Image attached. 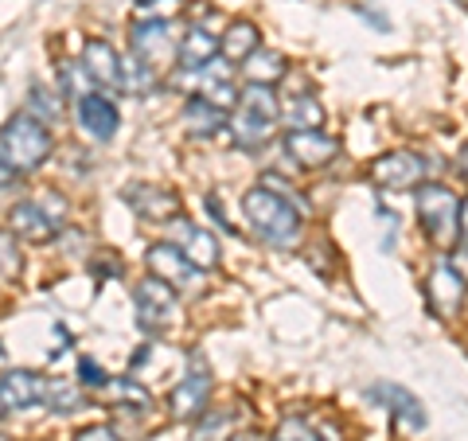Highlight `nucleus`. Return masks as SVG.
<instances>
[{
  "label": "nucleus",
  "instance_id": "obj_1",
  "mask_svg": "<svg viewBox=\"0 0 468 441\" xmlns=\"http://www.w3.org/2000/svg\"><path fill=\"white\" fill-rule=\"evenodd\" d=\"M242 211H246V219H250V227H254V234H258L261 242L282 246V250L297 242V234H301L297 203L285 199L282 192H273V188L258 184V188L246 192Z\"/></svg>",
  "mask_w": 468,
  "mask_h": 441
},
{
  "label": "nucleus",
  "instance_id": "obj_2",
  "mask_svg": "<svg viewBox=\"0 0 468 441\" xmlns=\"http://www.w3.org/2000/svg\"><path fill=\"white\" fill-rule=\"evenodd\" d=\"M277 122H282V102H277L273 86L250 82L239 94V106H234V117H230L234 145L246 153H258L277 134Z\"/></svg>",
  "mask_w": 468,
  "mask_h": 441
},
{
  "label": "nucleus",
  "instance_id": "obj_3",
  "mask_svg": "<svg viewBox=\"0 0 468 441\" xmlns=\"http://www.w3.org/2000/svg\"><path fill=\"white\" fill-rule=\"evenodd\" d=\"M48 156H51V134L32 113H16L0 125V160L16 176L36 172Z\"/></svg>",
  "mask_w": 468,
  "mask_h": 441
},
{
  "label": "nucleus",
  "instance_id": "obj_4",
  "mask_svg": "<svg viewBox=\"0 0 468 441\" xmlns=\"http://www.w3.org/2000/svg\"><path fill=\"white\" fill-rule=\"evenodd\" d=\"M418 215H421V227H426L430 239L452 250V242L461 239V199L452 188L445 184H421L418 188Z\"/></svg>",
  "mask_w": 468,
  "mask_h": 441
},
{
  "label": "nucleus",
  "instance_id": "obj_5",
  "mask_svg": "<svg viewBox=\"0 0 468 441\" xmlns=\"http://www.w3.org/2000/svg\"><path fill=\"white\" fill-rule=\"evenodd\" d=\"M207 399H211V371H207V360L199 356V351H192L187 356V371L184 379L172 387L168 394V410L172 418L180 422H192L199 414H207Z\"/></svg>",
  "mask_w": 468,
  "mask_h": 441
},
{
  "label": "nucleus",
  "instance_id": "obj_6",
  "mask_svg": "<svg viewBox=\"0 0 468 441\" xmlns=\"http://www.w3.org/2000/svg\"><path fill=\"white\" fill-rule=\"evenodd\" d=\"M144 262H149L153 277L168 282L176 293H187V297H196V293L203 289V270H196L192 262H187L172 242H156V246H149Z\"/></svg>",
  "mask_w": 468,
  "mask_h": 441
},
{
  "label": "nucleus",
  "instance_id": "obj_7",
  "mask_svg": "<svg viewBox=\"0 0 468 441\" xmlns=\"http://www.w3.org/2000/svg\"><path fill=\"white\" fill-rule=\"evenodd\" d=\"M168 242L180 250V254L192 262L196 270H215L218 266V242H215V234L211 231H203L199 223H192V219H184V215H176L168 219Z\"/></svg>",
  "mask_w": 468,
  "mask_h": 441
},
{
  "label": "nucleus",
  "instance_id": "obj_8",
  "mask_svg": "<svg viewBox=\"0 0 468 441\" xmlns=\"http://www.w3.org/2000/svg\"><path fill=\"white\" fill-rule=\"evenodd\" d=\"M137 301V325L144 332H165L176 320V289L160 277H144V282L133 289Z\"/></svg>",
  "mask_w": 468,
  "mask_h": 441
},
{
  "label": "nucleus",
  "instance_id": "obj_9",
  "mask_svg": "<svg viewBox=\"0 0 468 441\" xmlns=\"http://www.w3.org/2000/svg\"><path fill=\"white\" fill-rule=\"evenodd\" d=\"M133 55L149 70L172 67L176 55H180V43L172 39V24L168 20H141V24H133Z\"/></svg>",
  "mask_w": 468,
  "mask_h": 441
},
{
  "label": "nucleus",
  "instance_id": "obj_10",
  "mask_svg": "<svg viewBox=\"0 0 468 441\" xmlns=\"http://www.w3.org/2000/svg\"><path fill=\"white\" fill-rule=\"evenodd\" d=\"M421 176H426V160L414 153H387L371 165V180L387 192H406V188H418Z\"/></svg>",
  "mask_w": 468,
  "mask_h": 441
},
{
  "label": "nucleus",
  "instance_id": "obj_11",
  "mask_svg": "<svg viewBox=\"0 0 468 441\" xmlns=\"http://www.w3.org/2000/svg\"><path fill=\"white\" fill-rule=\"evenodd\" d=\"M464 293H468V282L461 277L457 266H449V262L433 266L430 285H426V297H430V308H433L437 317H457L461 305H464Z\"/></svg>",
  "mask_w": 468,
  "mask_h": 441
},
{
  "label": "nucleus",
  "instance_id": "obj_12",
  "mask_svg": "<svg viewBox=\"0 0 468 441\" xmlns=\"http://www.w3.org/2000/svg\"><path fill=\"white\" fill-rule=\"evenodd\" d=\"M8 231L16 239H27V242H51L58 234V219L48 215L43 203H32V199H20L16 208L8 211Z\"/></svg>",
  "mask_w": 468,
  "mask_h": 441
},
{
  "label": "nucleus",
  "instance_id": "obj_13",
  "mask_svg": "<svg viewBox=\"0 0 468 441\" xmlns=\"http://www.w3.org/2000/svg\"><path fill=\"white\" fill-rule=\"evenodd\" d=\"M285 149H289V156L297 160V165H304V168H324L328 160H335L340 145H335V137L320 134V129H289Z\"/></svg>",
  "mask_w": 468,
  "mask_h": 441
},
{
  "label": "nucleus",
  "instance_id": "obj_14",
  "mask_svg": "<svg viewBox=\"0 0 468 441\" xmlns=\"http://www.w3.org/2000/svg\"><path fill=\"white\" fill-rule=\"evenodd\" d=\"M125 203L141 219H149V223H168V219L180 215V196L168 192V188H156V184H133L125 192Z\"/></svg>",
  "mask_w": 468,
  "mask_h": 441
},
{
  "label": "nucleus",
  "instance_id": "obj_15",
  "mask_svg": "<svg viewBox=\"0 0 468 441\" xmlns=\"http://www.w3.org/2000/svg\"><path fill=\"white\" fill-rule=\"evenodd\" d=\"M82 67L86 75H90L94 86H113V91H122V59L117 51L110 48V39H86L82 43Z\"/></svg>",
  "mask_w": 468,
  "mask_h": 441
},
{
  "label": "nucleus",
  "instance_id": "obj_16",
  "mask_svg": "<svg viewBox=\"0 0 468 441\" xmlns=\"http://www.w3.org/2000/svg\"><path fill=\"white\" fill-rule=\"evenodd\" d=\"M43 387H48V379H39L36 371H8L0 375V403L5 410H27L43 403Z\"/></svg>",
  "mask_w": 468,
  "mask_h": 441
},
{
  "label": "nucleus",
  "instance_id": "obj_17",
  "mask_svg": "<svg viewBox=\"0 0 468 441\" xmlns=\"http://www.w3.org/2000/svg\"><path fill=\"white\" fill-rule=\"evenodd\" d=\"M79 117H82V125H86V134L90 137H98V141H110L113 134H117V106L106 98V94H86V98H79Z\"/></svg>",
  "mask_w": 468,
  "mask_h": 441
},
{
  "label": "nucleus",
  "instance_id": "obj_18",
  "mask_svg": "<svg viewBox=\"0 0 468 441\" xmlns=\"http://www.w3.org/2000/svg\"><path fill=\"white\" fill-rule=\"evenodd\" d=\"M242 75L250 79V82H258V86H273L277 79H285L289 75V63L277 51H250L242 59Z\"/></svg>",
  "mask_w": 468,
  "mask_h": 441
},
{
  "label": "nucleus",
  "instance_id": "obj_19",
  "mask_svg": "<svg viewBox=\"0 0 468 441\" xmlns=\"http://www.w3.org/2000/svg\"><path fill=\"white\" fill-rule=\"evenodd\" d=\"M218 55V39L211 36V32H203V27H192V32L184 36V43H180V55H176V67H203L207 59H215Z\"/></svg>",
  "mask_w": 468,
  "mask_h": 441
},
{
  "label": "nucleus",
  "instance_id": "obj_20",
  "mask_svg": "<svg viewBox=\"0 0 468 441\" xmlns=\"http://www.w3.org/2000/svg\"><path fill=\"white\" fill-rule=\"evenodd\" d=\"M250 51H258V27L254 24H246V20H239V24H230L227 27V36L218 39V55L227 59V63H242Z\"/></svg>",
  "mask_w": 468,
  "mask_h": 441
},
{
  "label": "nucleus",
  "instance_id": "obj_21",
  "mask_svg": "<svg viewBox=\"0 0 468 441\" xmlns=\"http://www.w3.org/2000/svg\"><path fill=\"white\" fill-rule=\"evenodd\" d=\"M285 122L289 129H316V125H324V106H320V98L316 94H297V98H289L285 106Z\"/></svg>",
  "mask_w": 468,
  "mask_h": 441
},
{
  "label": "nucleus",
  "instance_id": "obj_22",
  "mask_svg": "<svg viewBox=\"0 0 468 441\" xmlns=\"http://www.w3.org/2000/svg\"><path fill=\"white\" fill-rule=\"evenodd\" d=\"M371 394H375V399H387V403H394V414H402L410 425H414V430H421V425H426V410H421V403H418L410 391L394 387V383H378Z\"/></svg>",
  "mask_w": 468,
  "mask_h": 441
},
{
  "label": "nucleus",
  "instance_id": "obj_23",
  "mask_svg": "<svg viewBox=\"0 0 468 441\" xmlns=\"http://www.w3.org/2000/svg\"><path fill=\"white\" fill-rule=\"evenodd\" d=\"M223 117H227L223 110H215L211 102H203V98H192V102H187V106H184V125L192 129L196 137H199V134H203V137L215 134V129L223 125Z\"/></svg>",
  "mask_w": 468,
  "mask_h": 441
},
{
  "label": "nucleus",
  "instance_id": "obj_24",
  "mask_svg": "<svg viewBox=\"0 0 468 441\" xmlns=\"http://www.w3.org/2000/svg\"><path fill=\"white\" fill-rule=\"evenodd\" d=\"M43 406H51L55 414H70V410H82L86 399L75 383H63V379H48V387H43Z\"/></svg>",
  "mask_w": 468,
  "mask_h": 441
},
{
  "label": "nucleus",
  "instance_id": "obj_25",
  "mask_svg": "<svg viewBox=\"0 0 468 441\" xmlns=\"http://www.w3.org/2000/svg\"><path fill=\"white\" fill-rule=\"evenodd\" d=\"M156 86V70H149L141 59H122V91L129 94H149Z\"/></svg>",
  "mask_w": 468,
  "mask_h": 441
},
{
  "label": "nucleus",
  "instance_id": "obj_26",
  "mask_svg": "<svg viewBox=\"0 0 468 441\" xmlns=\"http://www.w3.org/2000/svg\"><path fill=\"white\" fill-rule=\"evenodd\" d=\"M20 270H24V258H20L16 234H12V231H0V285H5V282H16Z\"/></svg>",
  "mask_w": 468,
  "mask_h": 441
},
{
  "label": "nucleus",
  "instance_id": "obj_27",
  "mask_svg": "<svg viewBox=\"0 0 468 441\" xmlns=\"http://www.w3.org/2000/svg\"><path fill=\"white\" fill-rule=\"evenodd\" d=\"M27 113L36 117V122H58L63 117V102H58V94L55 91H43V86H36L32 91V98H27Z\"/></svg>",
  "mask_w": 468,
  "mask_h": 441
},
{
  "label": "nucleus",
  "instance_id": "obj_28",
  "mask_svg": "<svg viewBox=\"0 0 468 441\" xmlns=\"http://www.w3.org/2000/svg\"><path fill=\"white\" fill-rule=\"evenodd\" d=\"M270 441H335V437H332V434H328V437L316 434L313 422H304V418H285V422L273 430Z\"/></svg>",
  "mask_w": 468,
  "mask_h": 441
},
{
  "label": "nucleus",
  "instance_id": "obj_29",
  "mask_svg": "<svg viewBox=\"0 0 468 441\" xmlns=\"http://www.w3.org/2000/svg\"><path fill=\"white\" fill-rule=\"evenodd\" d=\"M110 394L113 399H122V403H129V410H149L153 406V394L144 391L141 383H133V379H117V383L110 387Z\"/></svg>",
  "mask_w": 468,
  "mask_h": 441
},
{
  "label": "nucleus",
  "instance_id": "obj_30",
  "mask_svg": "<svg viewBox=\"0 0 468 441\" xmlns=\"http://www.w3.org/2000/svg\"><path fill=\"white\" fill-rule=\"evenodd\" d=\"M90 75H86V67H79V63H63V91L70 94V98H86L90 94Z\"/></svg>",
  "mask_w": 468,
  "mask_h": 441
},
{
  "label": "nucleus",
  "instance_id": "obj_31",
  "mask_svg": "<svg viewBox=\"0 0 468 441\" xmlns=\"http://www.w3.org/2000/svg\"><path fill=\"white\" fill-rule=\"evenodd\" d=\"M79 379L86 387H106V375H101V367L94 360H79Z\"/></svg>",
  "mask_w": 468,
  "mask_h": 441
},
{
  "label": "nucleus",
  "instance_id": "obj_32",
  "mask_svg": "<svg viewBox=\"0 0 468 441\" xmlns=\"http://www.w3.org/2000/svg\"><path fill=\"white\" fill-rule=\"evenodd\" d=\"M227 425H230V418H223V414H211V418H207V425H203V430H199V441H223L218 434H223Z\"/></svg>",
  "mask_w": 468,
  "mask_h": 441
},
{
  "label": "nucleus",
  "instance_id": "obj_33",
  "mask_svg": "<svg viewBox=\"0 0 468 441\" xmlns=\"http://www.w3.org/2000/svg\"><path fill=\"white\" fill-rule=\"evenodd\" d=\"M75 441H122V437H117V430H110V425H86L82 434H75Z\"/></svg>",
  "mask_w": 468,
  "mask_h": 441
},
{
  "label": "nucleus",
  "instance_id": "obj_34",
  "mask_svg": "<svg viewBox=\"0 0 468 441\" xmlns=\"http://www.w3.org/2000/svg\"><path fill=\"white\" fill-rule=\"evenodd\" d=\"M12 184H16V172H12L5 160H0V192H5V188H12Z\"/></svg>",
  "mask_w": 468,
  "mask_h": 441
},
{
  "label": "nucleus",
  "instance_id": "obj_35",
  "mask_svg": "<svg viewBox=\"0 0 468 441\" xmlns=\"http://www.w3.org/2000/svg\"><path fill=\"white\" fill-rule=\"evenodd\" d=\"M461 242L468 246V199L461 203Z\"/></svg>",
  "mask_w": 468,
  "mask_h": 441
},
{
  "label": "nucleus",
  "instance_id": "obj_36",
  "mask_svg": "<svg viewBox=\"0 0 468 441\" xmlns=\"http://www.w3.org/2000/svg\"><path fill=\"white\" fill-rule=\"evenodd\" d=\"M457 168H461V176L468 180V145H464V149H461V156H457Z\"/></svg>",
  "mask_w": 468,
  "mask_h": 441
},
{
  "label": "nucleus",
  "instance_id": "obj_37",
  "mask_svg": "<svg viewBox=\"0 0 468 441\" xmlns=\"http://www.w3.org/2000/svg\"><path fill=\"white\" fill-rule=\"evenodd\" d=\"M230 441H261L258 434H239V437H230Z\"/></svg>",
  "mask_w": 468,
  "mask_h": 441
},
{
  "label": "nucleus",
  "instance_id": "obj_38",
  "mask_svg": "<svg viewBox=\"0 0 468 441\" xmlns=\"http://www.w3.org/2000/svg\"><path fill=\"white\" fill-rule=\"evenodd\" d=\"M0 414H5V403H0Z\"/></svg>",
  "mask_w": 468,
  "mask_h": 441
},
{
  "label": "nucleus",
  "instance_id": "obj_39",
  "mask_svg": "<svg viewBox=\"0 0 468 441\" xmlns=\"http://www.w3.org/2000/svg\"><path fill=\"white\" fill-rule=\"evenodd\" d=\"M461 5H468V0H461Z\"/></svg>",
  "mask_w": 468,
  "mask_h": 441
},
{
  "label": "nucleus",
  "instance_id": "obj_40",
  "mask_svg": "<svg viewBox=\"0 0 468 441\" xmlns=\"http://www.w3.org/2000/svg\"><path fill=\"white\" fill-rule=\"evenodd\" d=\"M0 441H5V437H0Z\"/></svg>",
  "mask_w": 468,
  "mask_h": 441
}]
</instances>
